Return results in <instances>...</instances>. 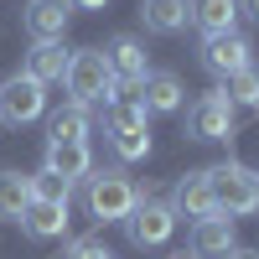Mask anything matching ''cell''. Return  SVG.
Returning a JSON list of instances; mask_svg holds the SVG:
<instances>
[{
    "label": "cell",
    "mask_w": 259,
    "mask_h": 259,
    "mask_svg": "<svg viewBox=\"0 0 259 259\" xmlns=\"http://www.w3.org/2000/svg\"><path fill=\"white\" fill-rule=\"evenodd\" d=\"M187 135H192V140H228V135H233V104H228L223 89H218V94H202V99L187 109Z\"/></svg>",
    "instance_id": "9c48e42d"
},
{
    "label": "cell",
    "mask_w": 259,
    "mask_h": 259,
    "mask_svg": "<svg viewBox=\"0 0 259 259\" xmlns=\"http://www.w3.org/2000/svg\"><path fill=\"white\" fill-rule=\"evenodd\" d=\"M47 140H89V109H83V104H62L52 114Z\"/></svg>",
    "instance_id": "ffe728a7"
},
{
    "label": "cell",
    "mask_w": 259,
    "mask_h": 259,
    "mask_svg": "<svg viewBox=\"0 0 259 259\" xmlns=\"http://www.w3.org/2000/svg\"><path fill=\"white\" fill-rule=\"evenodd\" d=\"M233 249V218L212 212V218L192 223V259H223Z\"/></svg>",
    "instance_id": "7c38bea8"
},
{
    "label": "cell",
    "mask_w": 259,
    "mask_h": 259,
    "mask_svg": "<svg viewBox=\"0 0 259 259\" xmlns=\"http://www.w3.org/2000/svg\"><path fill=\"white\" fill-rule=\"evenodd\" d=\"M68 6H73V11H104L109 0H68Z\"/></svg>",
    "instance_id": "cb8c5ba5"
},
{
    "label": "cell",
    "mask_w": 259,
    "mask_h": 259,
    "mask_svg": "<svg viewBox=\"0 0 259 259\" xmlns=\"http://www.w3.org/2000/svg\"><path fill=\"white\" fill-rule=\"evenodd\" d=\"M31 202V177H21V171H0V218L16 223L21 212Z\"/></svg>",
    "instance_id": "d6986e66"
},
{
    "label": "cell",
    "mask_w": 259,
    "mask_h": 259,
    "mask_svg": "<svg viewBox=\"0 0 259 259\" xmlns=\"http://www.w3.org/2000/svg\"><path fill=\"white\" fill-rule=\"evenodd\" d=\"M140 21L156 36H177L187 26V0H140Z\"/></svg>",
    "instance_id": "ac0fdd59"
},
{
    "label": "cell",
    "mask_w": 259,
    "mask_h": 259,
    "mask_svg": "<svg viewBox=\"0 0 259 259\" xmlns=\"http://www.w3.org/2000/svg\"><path fill=\"white\" fill-rule=\"evenodd\" d=\"M68 16H73L68 0H31V6L21 11V26L31 31V41H62Z\"/></svg>",
    "instance_id": "30bf717a"
},
{
    "label": "cell",
    "mask_w": 259,
    "mask_h": 259,
    "mask_svg": "<svg viewBox=\"0 0 259 259\" xmlns=\"http://www.w3.org/2000/svg\"><path fill=\"white\" fill-rule=\"evenodd\" d=\"M207 187H212V207H218L223 218H249V212H259V187H254L249 166H239V161L212 166Z\"/></svg>",
    "instance_id": "7a4b0ae2"
},
{
    "label": "cell",
    "mask_w": 259,
    "mask_h": 259,
    "mask_svg": "<svg viewBox=\"0 0 259 259\" xmlns=\"http://www.w3.org/2000/svg\"><path fill=\"white\" fill-rule=\"evenodd\" d=\"M187 21L202 36H223L239 26V0H187Z\"/></svg>",
    "instance_id": "5bb4252c"
},
{
    "label": "cell",
    "mask_w": 259,
    "mask_h": 259,
    "mask_svg": "<svg viewBox=\"0 0 259 259\" xmlns=\"http://www.w3.org/2000/svg\"><path fill=\"white\" fill-rule=\"evenodd\" d=\"M62 83H68V94H73V104H114L119 99V83H114V73H109V62H104V52L99 47H89V52H73V62H68V73H62Z\"/></svg>",
    "instance_id": "6da1fadb"
},
{
    "label": "cell",
    "mask_w": 259,
    "mask_h": 259,
    "mask_svg": "<svg viewBox=\"0 0 259 259\" xmlns=\"http://www.w3.org/2000/svg\"><path fill=\"white\" fill-rule=\"evenodd\" d=\"M135 182L124 171H89V212L99 223H119L130 207H135Z\"/></svg>",
    "instance_id": "277c9868"
},
{
    "label": "cell",
    "mask_w": 259,
    "mask_h": 259,
    "mask_svg": "<svg viewBox=\"0 0 259 259\" xmlns=\"http://www.w3.org/2000/svg\"><path fill=\"white\" fill-rule=\"evenodd\" d=\"M171 212H187V218H212V187H207V171H187L171 192Z\"/></svg>",
    "instance_id": "2e32d148"
},
{
    "label": "cell",
    "mask_w": 259,
    "mask_h": 259,
    "mask_svg": "<svg viewBox=\"0 0 259 259\" xmlns=\"http://www.w3.org/2000/svg\"><path fill=\"white\" fill-rule=\"evenodd\" d=\"M104 62H109L114 83H135L140 73H150V68H145V47H140L135 36H114L109 47H104Z\"/></svg>",
    "instance_id": "e0dca14e"
},
{
    "label": "cell",
    "mask_w": 259,
    "mask_h": 259,
    "mask_svg": "<svg viewBox=\"0 0 259 259\" xmlns=\"http://www.w3.org/2000/svg\"><path fill=\"white\" fill-rule=\"evenodd\" d=\"M239 11H249V16L259 21V0H239Z\"/></svg>",
    "instance_id": "484cf974"
},
{
    "label": "cell",
    "mask_w": 259,
    "mask_h": 259,
    "mask_svg": "<svg viewBox=\"0 0 259 259\" xmlns=\"http://www.w3.org/2000/svg\"><path fill=\"white\" fill-rule=\"evenodd\" d=\"M68 62H73V52L62 47V41H31V52H26V78H36L41 89L47 83H62V73H68Z\"/></svg>",
    "instance_id": "4fadbf2b"
},
{
    "label": "cell",
    "mask_w": 259,
    "mask_h": 259,
    "mask_svg": "<svg viewBox=\"0 0 259 259\" xmlns=\"http://www.w3.org/2000/svg\"><path fill=\"white\" fill-rule=\"evenodd\" d=\"M124 233L135 249H156L171 239V228H177V212H171V202H156V197H135V207L124 212Z\"/></svg>",
    "instance_id": "5b68a950"
},
{
    "label": "cell",
    "mask_w": 259,
    "mask_h": 259,
    "mask_svg": "<svg viewBox=\"0 0 259 259\" xmlns=\"http://www.w3.org/2000/svg\"><path fill=\"white\" fill-rule=\"evenodd\" d=\"M21 233H31V239H62L68 233V202H26V212H21Z\"/></svg>",
    "instance_id": "9a60e30c"
},
{
    "label": "cell",
    "mask_w": 259,
    "mask_h": 259,
    "mask_svg": "<svg viewBox=\"0 0 259 259\" xmlns=\"http://www.w3.org/2000/svg\"><path fill=\"white\" fill-rule=\"evenodd\" d=\"M223 94H228V104H233V109H239V104L259 109V68H244V73H233Z\"/></svg>",
    "instance_id": "44dd1931"
},
{
    "label": "cell",
    "mask_w": 259,
    "mask_h": 259,
    "mask_svg": "<svg viewBox=\"0 0 259 259\" xmlns=\"http://www.w3.org/2000/svg\"><path fill=\"white\" fill-rule=\"evenodd\" d=\"M124 89H130V104L145 114H177L182 109V78L177 73H140Z\"/></svg>",
    "instance_id": "52a82bcc"
},
{
    "label": "cell",
    "mask_w": 259,
    "mask_h": 259,
    "mask_svg": "<svg viewBox=\"0 0 259 259\" xmlns=\"http://www.w3.org/2000/svg\"><path fill=\"white\" fill-rule=\"evenodd\" d=\"M31 197H36V202H68V197H73V182H62L57 171L41 166L36 177H31Z\"/></svg>",
    "instance_id": "7402d4cb"
},
{
    "label": "cell",
    "mask_w": 259,
    "mask_h": 259,
    "mask_svg": "<svg viewBox=\"0 0 259 259\" xmlns=\"http://www.w3.org/2000/svg\"><path fill=\"white\" fill-rule=\"evenodd\" d=\"M47 171H57L62 182H89L94 156H89V140H47Z\"/></svg>",
    "instance_id": "8fae6325"
},
{
    "label": "cell",
    "mask_w": 259,
    "mask_h": 259,
    "mask_svg": "<svg viewBox=\"0 0 259 259\" xmlns=\"http://www.w3.org/2000/svg\"><path fill=\"white\" fill-rule=\"evenodd\" d=\"M68 259H114V254H109V249H104L99 239H78V244L68 249Z\"/></svg>",
    "instance_id": "603a6c76"
},
{
    "label": "cell",
    "mask_w": 259,
    "mask_h": 259,
    "mask_svg": "<svg viewBox=\"0 0 259 259\" xmlns=\"http://www.w3.org/2000/svg\"><path fill=\"white\" fill-rule=\"evenodd\" d=\"M41 109H47V89H41L36 78L16 73V78H6V83H0V124L21 130V124H31Z\"/></svg>",
    "instance_id": "8992f818"
},
{
    "label": "cell",
    "mask_w": 259,
    "mask_h": 259,
    "mask_svg": "<svg viewBox=\"0 0 259 259\" xmlns=\"http://www.w3.org/2000/svg\"><path fill=\"white\" fill-rule=\"evenodd\" d=\"M254 187H259V171H254Z\"/></svg>",
    "instance_id": "83f0119b"
},
{
    "label": "cell",
    "mask_w": 259,
    "mask_h": 259,
    "mask_svg": "<svg viewBox=\"0 0 259 259\" xmlns=\"http://www.w3.org/2000/svg\"><path fill=\"white\" fill-rule=\"evenodd\" d=\"M223 259H259V249H228Z\"/></svg>",
    "instance_id": "d4e9b609"
},
{
    "label": "cell",
    "mask_w": 259,
    "mask_h": 259,
    "mask_svg": "<svg viewBox=\"0 0 259 259\" xmlns=\"http://www.w3.org/2000/svg\"><path fill=\"white\" fill-rule=\"evenodd\" d=\"M254 47H249V36H239V31H223V36H202V68L212 73V78H233V73H244V68H254V57H249Z\"/></svg>",
    "instance_id": "ba28073f"
},
{
    "label": "cell",
    "mask_w": 259,
    "mask_h": 259,
    "mask_svg": "<svg viewBox=\"0 0 259 259\" xmlns=\"http://www.w3.org/2000/svg\"><path fill=\"white\" fill-rule=\"evenodd\" d=\"M171 259H187V254H171Z\"/></svg>",
    "instance_id": "4316f807"
},
{
    "label": "cell",
    "mask_w": 259,
    "mask_h": 259,
    "mask_svg": "<svg viewBox=\"0 0 259 259\" xmlns=\"http://www.w3.org/2000/svg\"><path fill=\"white\" fill-rule=\"evenodd\" d=\"M104 135H109V145H114V156H124V161H140V156H150V124H145V109H135V104H109L104 109Z\"/></svg>",
    "instance_id": "3957f363"
}]
</instances>
